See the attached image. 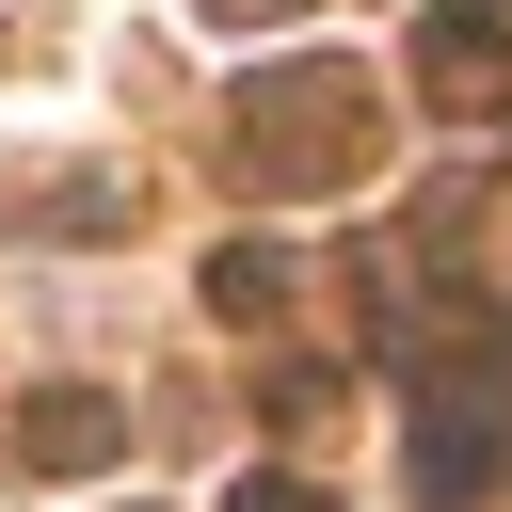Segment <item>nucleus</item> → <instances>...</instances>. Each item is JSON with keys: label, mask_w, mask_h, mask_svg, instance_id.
I'll use <instances>...</instances> for the list:
<instances>
[{"label": "nucleus", "mask_w": 512, "mask_h": 512, "mask_svg": "<svg viewBox=\"0 0 512 512\" xmlns=\"http://www.w3.org/2000/svg\"><path fill=\"white\" fill-rule=\"evenodd\" d=\"M224 512H336L320 480H288V464H256V480H224Z\"/></svg>", "instance_id": "obj_6"}, {"label": "nucleus", "mask_w": 512, "mask_h": 512, "mask_svg": "<svg viewBox=\"0 0 512 512\" xmlns=\"http://www.w3.org/2000/svg\"><path fill=\"white\" fill-rule=\"evenodd\" d=\"M272 416H288V432H320V416H336V368H320V352H288V368H272Z\"/></svg>", "instance_id": "obj_5"}, {"label": "nucleus", "mask_w": 512, "mask_h": 512, "mask_svg": "<svg viewBox=\"0 0 512 512\" xmlns=\"http://www.w3.org/2000/svg\"><path fill=\"white\" fill-rule=\"evenodd\" d=\"M208 16H224V32H272V16H304V0H208Z\"/></svg>", "instance_id": "obj_7"}, {"label": "nucleus", "mask_w": 512, "mask_h": 512, "mask_svg": "<svg viewBox=\"0 0 512 512\" xmlns=\"http://www.w3.org/2000/svg\"><path fill=\"white\" fill-rule=\"evenodd\" d=\"M272 304H288V256L272 240H224L208 256V320H272Z\"/></svg>", "instance_id": "obj_4"}, {"label": "nucleus", "mask_w": 512, "mask_h": 512, "mask_svg": "<svg viewBox=\"0 0 512 512\" xmlns=\"http://www.w3.org/2000/svg\"><path fill=\"white\" fill-rule=\"evenodd\" d=\"M16 448H32L48 480H80V464L128 448V400H112V384H48V400H16Z\"/></svg>", "instance_id": "obj_3"}, {"label": "nucleus", "mask_w": 512, "mask_h": 512, "mask_svg": "<svg viewBox=\"0 0 512 512\" xmlns=\"http://www.w3.org/2000/svg\"><path fill=\"white\" fill-rule=\"evenodd\" d=\"M496 64H512V0H432V32H416V80H432L448 112H480V96H496Z\"/></svg>", "instance_id": "obj_2"}, {"label": "nucleus", "mask_w": 512, "mask_h": 512, "mask_svg": "<svg viewBox=\"0 0 512 512\" xmlns=\"http://www.w3.org/2000/svg\"><path fill=\"white\" fill-rule=\"evenodd\" d=\"M368 64H272V80H240V128H224V160L256 176V192H352L368 176Z\"/></svg>", "instance_id": "obj_1"}]
</instances>
